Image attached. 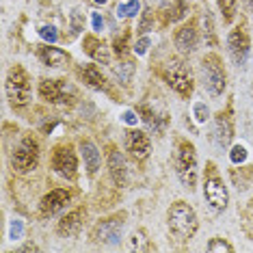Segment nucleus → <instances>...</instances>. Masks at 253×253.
Here are the masks:
<instances>
[{"label":"nucleus","mask_w":253,"mask_h":253,"mask_svg":"<svg viewBox=\"0 0 253 253\" xmlns=\"http://www.w3.org/2000/svg\"><path fill=\"white\" fill-rule=\"evenodd\" d=\"M169 229L177 240H191L197 232V214L186 201H175L169 208Z\"/></svg>","instance_id":"f257e3e1"},{"label":"nucleus","mask_w":253,"mask_h":253,"mask_svg":"<svg viewBox=\"0 0 253 253\" xmlns=\"http://www.w3.org/2000/svg\"><path fill=\"white\" fill-rule=\"evenodd\" d=\"M175 169L184 186L193 188L197 182V154H195V147L191 143H180V149L175 154Z\"/></svg>","instance_id":"f03ea898"},{"label":"nucleus","mask_w":253,"mask_h":253,"mask_svg":"<svg viewBox=\"0 0 253 253\" xmlns=\"http://www.w3.org/2000/svg\"><path fill=\"white\" fill-rule=\"evenodd\" d=\"M7 95L13 106H24L31 100V80L24 67L15 65L7 74Z\"/></svg>","instance_id":"7ed1b4c3"},{"label":"nucleus","mask_w":253,"mask_h":253,"mask_svg":"<svg viewBox=\"0 0 253 253\" xmlns=\"http://www.w3.org/2000/svg\"><path fill=\"white\" fill-rule=\"evenodd\" d=\"M165 80L171 89L175 91L177 95L182 97H188L193 93V76H191V70L184 65L182 61H169L165 67Z\"/></svg>","instance_id":"20e7f679"},{"label":"nucleus","mask_w":253,"mask_h":253,"mask_svg":"<svg viewBox=\"0 0 253 253\" xmlns=\"http://www.w3.org/2000/svg\"><path fill=\"white\" fill-rule=\"evenodd\" d=\"M39 163V145L33 136H24L20 141V145L13 149V156H11V165L15 171L26 173V171L35 169Z\"/></svg>","instance_id":"39448f33"},{"label":"nucleus","mask_w":253,"mask_h":253,"mask_svg":"<svg viewBox=\"0 0 253 253\" xmlns=\"http://www.w3.org/2000/svg\"><path fill=\"white\" fill-rule=\"evenodd\" d=\"M201 74H204V84L212 95H221L225 91V72L216 54H208L201 61Z\"/></svg>","instance_id":"423d86ee"},{"label":"nucleus","mask_w":253,"mask_h":253,"mask_svg":"<svg viewBox=\"0 0 253 253\" xmlns=\"http://www.w3.org/2000/svg\"><path fill=\"white\" fill-rule=\"evenodd\" d=\"M39 95H42V100L50 102V104H67L74 97V89L65 80H42Z\"/></svg>","instance_id":"0eeeda50"},{"label":"nucleus","mask_w":253,"mask_h":253,"mask_svg":"<svg viewBox=\"0 0 253 253\" xmlns=\"http://www.w3.org/2000/svg\"><path fill=\"white\" fill-rule=\"evenodd\" d=\"M122 218L124 216H113V218L97 223L93 229V238L97 243H104V245H117L122 240V229H124Z\"/></svg>","instance_id":"6e6552de"},{"label":"nucleus","mask_w":253,"mask_h":253,"mask_svg":"<svg viewBox=\"0 0 253 253\" xmlns=\"http://www.w3.org/2000/svg\"><path fill=\"white\" fill-rule=\"evenodd\" d=\"M52 167L56 173H61L63 177H74L76 175V169H78V160H76V154L70 145H59L52 154Z\"/></svg>","instance_id":"1a4fd4ad"},{"label":"nucleus","mask_w":253,"mask_h":253,"mask_svg":"<svg viewBox=\"0 0 253 253\" xmlns=\"http://www.w3.org/2000/svg\"><path fill=\"white\" fill-rule=\"evenodd\" d=\"M249 37L243 28H236V31L229 33L227 37V50H229V56L234 59L236 65H245L247 56H249Z\"/></svg>","instance_id":"9d476101"},{"label":"nucleus","mask_w":253,"mask_h":253,"mask_svg":"<svg viewBox=\"0 0 253 253\" xmlns=\"http://www.w3.org/2000/svg\"><path fill=\"white\" fill-rule=\"evenodd\" d=\"M204 195H206L208 204L214 210H225V206H227V188H225V184H223V180L218 175H210L208 180H206Z\"/></svg>","instance_id":"9b49d317"},{"label":"nucleus","mask_w":253,"mask_h":253,"mask_svg":"<svg viewBox=\"0 0 253 253\" xmlns=\"http://www.w3.org/2000/svg\"><path fill=\"white\" fill-rule=\"evenodd\" d=\"M126 147L132 154L134 160H145L152 152V143H149V136L141 130H130L126 134Z\"/></svg>","instance_id":"f8f14e48"},{"label":"nucleus","mask_w":253,"mask_h":253,"mask_svg":"<svg viewBox=\"0 0 253 253\" xmlns=\"http://www.w3.org/2000/svg\"><path fill=\"white\" fill-rule=\"evenodd\" d=\"M70 201V193L65 188H54L48 195H43L42 204H39V210H42L43 216H50L54 212H59L61 208H65V204Z\"/></svg>","instance_id":"ddd939ff"},{"label":"nucleus","mask_w":253,"mask_h":253,"mask_svg":"<svg viewBox=\"0 0 253 253\" xmlns=\"http://www.w3.org/2000/svg\"><path fill=\"white\" fill-rule=\"evenodd\" d=\"M175 48L180 50L182 54H191L195 48H197V28H195L193 22L184 24L180 31L175 33Z\"/></svg>","instance_id":"4468645a"},{"label":"nucleus","mask_w":253,"mask_h":253,"mask_svg":"<svg viewBox=\"0 0 253 253\" xmlns=\"http://www.w3.org/2000/svg\"><path fill=\"white\" fill-rule=\"evenodd\" d=\"M214 132H216V143H218L221 147H227L229 143H232L234 126H232V119H229V115H225V113H218V115H216Z\"/></svg>","instance_id":"2eb2a0df"},{"label":"nucleus","mask_w":253,"mask_h":253,"mask_svg":"<svg viewBox=\"0 0 253 253\" xmlns=\"http://www.w3.org/2000/svg\"><path fill=\"white\" fill-rule=\"evenodd\" d=\"M84 52H87L91 59H95L97 63H104L108 65L111 63V54H108V48L104 45V42H100V39L95 37H84Z\"/></svg>","instance_id":"dca6fc26"},{"label":"nucleus","mask_w":253,"mask_h":253,"mask_svg":"<svg viewBox=\"0 0 253 253\" xmlns=\"http://www.w3.org/2000/svg\"><path fill=\"white\" fill-rule=\"evenodd\" d=\"M37 56H39V61L48 67H61L63 63H67V54L59 48H52V45H42V48L37 50Z\"/></svg>","instance_id":"f3484780"},{"label":"nucleus","mask_w":253,"mask_h":253,"mask_svg":"<svg viewBox=\"0 0 253 253\" xmlns=\"http://www.w3.org/2000/svg\"><path fill=\"white\" fill-rule=\"evenodd\" d=\"M83 227V208L70 212L67 216H63L59 221V234L63 236H76Z\"/></svg>","instance_id":"a211bd4d"},{"label":"nucleus","mask_w":253,"mask_h":253,"mask_svg":"<svg viewBox=\"0 0 253 253\" xmlns=\"http://www.w3.org/2000/svg\"><path fill=\"white\" fill-rule=\"evenodd\" d=\"M108 171H111V177L117 186H124L126 184V160L119 152H111L108 154Z\"/></svg>","instance_id":"6ab92c4d"},{"label":"nucleus","mask_w":253,"mask_h":253,"mask_svg":"<svg viewBox=\"0 0 253 253\" xmlns=\"http://www.w3.org/2000/svg\"><path fill=\"white\" fill-rule=\"evenodd\" d=\"M80 76H83V80L89 84L91 89H106V78L104 74L100 72V67L97 65H83V70H80Z\"/></svg>","instance_id":"aec40b11"},{"label":"nucleus","mask_w":253,"mask_h":253,"mask_svg":"<svg viewBox=\"0 0 253 253\" xmlns=\"http://www.w3.org/2000/svg\"><path fill=\"white\" fill-rule=\"evenodd\" d=\"M80 149H83V158H84V165H87V171H89L91 175L97 173V169H100V163H102L97 147L91 141H83V143H80Z\"/></svg>","instance_id":"412c9836"},{"label":"nucleus","mask_w":253,"mask_h":253,"mask_svg":"<svg viewBox=\"0 0 253 253\" xmlns=\"http://www.w3.org/2000/svg\"><path fill=\"white\" fill-rule=\"evenodd\" d=\"M236 4H238V0H218V9H221L223 20H225V22H232L234 20Z\"/></svg>","instance_id":"4be33fe9"},{"label":"nucleus","mask_w":253,"mask_h":253,"mask_svg":"<svg viewBox=\"0 0 253 253\" xmlns=\"http://www.w3.org/2000/svg\"><path fill=\"white\" fill-rule=\"evenodd\" d=\"M136 11H139V0H128V2H124L117 7V15H122V18H132V15H136Z\"/></svg>","instance_id":"5701e85b"},{"label":"nucleus","mask_w":253,"mask_h":253,"mask_svg":"<svg viewBox=\"0 0 253 253\" xmlns=\"http://www.w3.org/2000/svg\"><path fill=\"white\" fill-rule=\"evenodd\" d=\"M229 158H232V163H234V165L245 163V160H247V149H245L243 145L232 147V152H229Z\"/></svg>","instance_id":"b1692460"},{"label":"nucleus","mask_w":253,"mask_h":253,"mask_svg":"<svg viewBox=\"0 0 253 253\" xmlns=\"http://www.w3.org/2000/svg\"><path fill=\"white\" fill-rule=\"evenodd\" d=\"M208 251H234V247L225 243V240H218V238H212L208 243Z\"/></svg>","instance_id":"393cba45"},{"label":"nucleus","mask_w":253,"mask_h":253,"mask_svg":"<svg viewBox=\"0 0 253 253\" xmlns=\"http://www.w3.org/2000/svg\"><path fill=\"white\" fill-rule=\"evenodd\" d=\"M115 74L124 80V83H130V76H132V65L130 63H122L119 67H115Z\"/></svg>","instance_id":"a878e982"},{"label":"nucleus","mask_w":253,"mask_h":253,"mask_svg":"<svg viewBox=\"0 0 253 253\" xmlns=\"http://www.w3.org/2000/svg\"><path fill=\"white\" fill-rule=\"evenodd\" d=\"M184 13H186V4H184V2H182V0H180V2H177V4H175V7H173V9H171V13H169V15H167V20L175 22V20H180V18H184Z\"/></svg>","instance_id":"bb28decb"},{"label":"nucleus","mask_w":253,"mask_h":253,"mask_svg":"<svg viewBox=\"0 0 253 253\" xmlns=\"http://www.w3.org/2000/svg\"><path fill=\"white\" fill-rule=\"evenodd\" d=\"M245 229H247V234L253 238V199L249 201V206H247V212H245Z\"/></svg>","instance_id":"cd10ccee"},{"label":"nucleus","mask_w":253,"mask_h":253,"mask_svg":"<svg viewBox=\"0 0 253 253\" xmlns=\"http://www.w3.org/2000/svg\"><path fill=\"white\" fill-rule=\"evenodd\" d=\"M39 35H42L45 42H56V39H59V35H56V28L54 26H42L39 28Z\"/></svg>","instance_id":"c85d7f7f"},{"label":"nucleus","mask_w":253,"mask_h":253,"mask_svg":"<svg viewBox=\"0 0 253 253\" xmlns=\"http://www.w3.org/2000/svg\"><path fill=\"white\" fill-rule=\"evenodd\" d=\"M152 9H145L143 11V20H141V24H139V33H147L149 28H152Z\"/></svg>","instance_id":"c756f323"},{"label":"nucleus","mask_w":253,"mask_h":253,"mask_svg":"<svg viewBox=\"0 0 253 253\" xmlns=\"http://www.w3.org/2000/svg\"><path fill=\"white\" fill-rule=\"evenodd\" d=\"M204 22H206V37H208V43H210V45H214V43H216V39H214V31H212V15L208 13V11H206Z\"/></svg>","instance_id":"7c9ffc66"},{"label":"nucleus","mask_w":253,"mask_h":253,"mask_svg":"<svg viewBox=\"0 0 253 253\" xmlns=\"http://www.w3.org/2000/svg\"><path fill=\"white\" fill-rule=\"evenodd\" d=\"M80 31H83V18H80V11H74L72 13V33L78 35Z\"/></svg>","instance_id":"2f4dec72"},{"label":"nucleus","mask_w":253,"mask_h":253,"mask_svg":"<svg viewBox=\"0 0 253 253\" xmlns=\"http://www.w3.org/2000/svg\"><path fill=\"white\" fill-rule=\"evenodd\" d=\"M126 42H128V35H124L122 39L117 37V42H115V52H117L119 56L126 54Z\"/></svg>","instance_id":"473e14b6"},{"label":"nucleus","mask_w":253,"mask_h":253,"mask_svg":"<svg viewBox=\"0 0 253 253\" xmlns=\"http://www.w3.org/2000/svg\"><path fill=\"white\" fill-rule=\"evenodd\" d=\"M195 115H197V122H206V117H208L206 104H195Z\"/></svg>","instance_id":"72a5a7b5"},{"label":"nucleus","mask_w":253,"mask_h":253,"mask_svg":"<svg viewBox=\"0 0 253 253\" xmlns=\"http://www.w3.org/2000/svg\"><path fill=\"white\" fill-rule=\"evenodd\" d=\"M147 45H149V39H147V37H143V39H141V42H139V43H136V45H134V52H136V54H139V56H143V54H145V52H147Z\"/></svg>","instance_id":"f704fd0d"},{"label":"nucleus","mask_w":253,"mask_h":253,"mask_svg":"<svg viewBox=\"0 0 253 253\" xmlns=\"http://www.w3.org/2000/svg\"><path fill=\"white\" fill-rule=\"evenodd\" d=\"M22 236V221H13L11 223V238H20Z\"/></svg>","instance_id":"c9c22d12"},{"label":"nucleus","mask_w":253,"mask_h":253,"mask_svg":"<svg viewBox=\"0 0 253 253\" xmlns=\"http://www.w3.org/2000/svg\"><path fill=\"white\" fill-rule=\"evenodd\" d=\"M102 26H104V20L100 18V13H93V28L95 31H102Z\"/></svg>","instance_id":"e433bc0d"},{"label":"nucleus","mask_w":253,"mask_h":253,"mask_svg":"<svg viewBox=\"0 0 253 253\" xmlns=\"http://www.w3.org/2000/svg\"><path fill=\"white\" fill-rule=\"evenodd\" d=\"M124 122L126 124H136V117H134V113H124Z\"/></svg>","instance_id":"4c0bfd02"},{"label":"nucleus","mask_w":253,"mask_h":253,"mask_svg":"<svg viewBox=\"0 0 253 253\" xmlns=\"http://www.w3.org/2000/svg\"><path fill=\"white\" fill-rule=\"evenodd\" d=\"M93 2H95V4H104L106 0H93Z\"/></svg>","instance_id":"58836bf2"},{"label":"nucleus","mask_w":253,"mask_h":253,"mask_svg":"<svg viewBox=\"0 0 253 253\" xmlns=\"http://www.w3.org/2000/svg\"><path fill=\"white\" fill-rule=\"evenodd\" d=\"M247 4H249V9H253V0H247Z\"/></svg>","instance_id":"ea45409f"}]
</instances>
